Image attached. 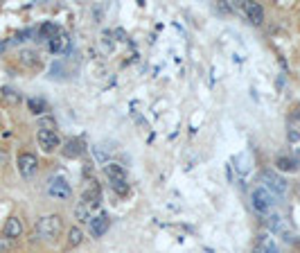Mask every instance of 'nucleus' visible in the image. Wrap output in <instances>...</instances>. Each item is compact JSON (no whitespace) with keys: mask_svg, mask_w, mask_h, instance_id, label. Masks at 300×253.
I'll return each mask as SVG.
<instances>
[{"mask_svg":"<svg viewBox=\"0 0 300 253\" xmlns=\"http://www.w3.org/2000/svg\"><path fill=\"white\" fill-rule=\"evenodd\" d=\"M97 215H102V194H100V188L93 185L88 192H84L82 201L77 203L75 217H77V221H88L91 224Z\"/></svg>","mask_w":300,"mask_h":253,"instance_id":"f257e3e1","label":"nucleus"},{"mask_svg":"<svg viewBox=\"0 0 300 253\" xmlns=\"http://www.w3.org/2000/svg\"><path fill=\"white\" fill-rule=\"evenodd\" d=\"M61 230H64L61 215H46L37 221V233L41 239H50L52 242V239H57L61 235Z\"/></svg>","mask_w":300,"mask_h":253,"instance_id":"f03ea898","label":"nucleus"},{"mask_svg":"<svg viewBox=\"0 0 300 253\" xmlns=\"http://www.w3.org/2000/svg\"><path fill=\"white\" fill-rule=\"evenodd\" d=\"M250 206H253L255 212H259V215H266V212L271 210V206H273V194L268 192L266 188L253 190V194H250Z\"/></svg>","mask_w":300,"mask_h":253,"instance_id":"7ed1b4c3","label":"nucleus"},{"mask_svg":"<svg viewBox=\"0 0 300 253\" xmlns=\"http://www.w3.org/2000/svg\"><path fill=\"white\" fill-rule=\"evenodd\" d=\"M70 194H73V188H70V183L64 179V176H55V179L48 183V197L52 199H70Z\"/></svg>","mask_w":300,"mask_h":253,"instance_id":"20e7f679","label":"nucleus"},{"mask_svg":"<svg viewBox=\"0 0 300 253\" xmlns=\"http://www.w3.org/2000/svg\"><path fill=\"white\" fill-rule=\"evenodd\" d=\"M37 170H39L37 154H32V152L19 154V172H21V176H23V179H32V176L37 174Z\"/></svg>","mask_w":300,"mask_h":253,"instance_id":"39448f33","label":"nucleus"},{"mask_svg":"<svg viewBox=\"0 0 300 253\" xmlns=\"http://www.w3.org/2000/svg\"><path fill=\"white\" fill-rule=\"evenodd\" d=\"M37 140H39V145H41V149H43V152H48V154H52V152H55V149L61 145V140H59V136H57V131H46V129H39Z\"/></svg>","mask_w":300,"mask_h":253,"instance_id":"423d86ee","label":"nucleus"},{"mask_svg":"<svg viewBox=\"0 0 300 253\" xmlns=\"http://www.w3.org/2000/svg\"><path fill=\"white\" fill-rule=\"evenodd\" d=\"M262 181H264V188H266L268 192H273V194H282L286 190V181L280 179L277 174H273V172H264Z\"/></svg>","mask_w":300,"mask_h":253,"instance_id":"0eeeda50","label":"nucleus"},{"mask_svg":"<svg viewBox=\"0 0 300 253\" xmlns=\"http://www.w3.org/2000/svg\"><path fill=\"white\" fill-rule=\"evenodd\" d=\"M3 235H5V237H10V239H19L21 235H23V221H21L19 217H10V219L5 221Z\"/></svg>","mask_w":300,"mask_h":253,"instance_id":"6e6552de","label":"nucleus"},{"mask_svg":"<svg viewBox=\"0 0 300 253\" xmlns=\"http://www.w3.org/2000/svg\"><path fill=\"white\" fill-rule=\"evenodd\" d=\"M244 14L253 25H259L264 21V7L259 3H244Z\"/></svg>","mask_w":300,"mask_h":253,"instance_id":"1a4fd4ad","label":"nucleus"},{"mask_svg":"<svg viewBox=\"0 0 300 253\" xmlns=\"http://www.w3.org/2000/svg\"><path fill=\"white\" fill-rule=\"evenodd\" d=\"M109 226H111L109 215H104V212H102V215H97L95 219L91 221V235H93V237H102V235L109 230Z\"/></svg>","mask_w":300,"mask_h":253,"instance_id":"9d476101","label":"nucleus"},{"mask_svg":"<svg viewBox=\"0 0 300 253\" xmlns=\"http://www.w3.org/2000/svg\"><path fill=\"white\" fill-rule=\"evenodd\" d=\"M82 152H84V140H79V138L66 140V147H64V156L66 158H77Z\"/></svg>","mask_w":300,"mask_h":253,"instance_id":"9b49d317","label":"nucleus"},{"mask_svg":"<svg viewBox=\"0 0 300 253\" xmlns=\"http://www.w3.org/2000/svg\"><path fill=\"white\" fill-rule=\"evenodd\" d=\"M104 174L109 176L111 181H124V167L120 165V163L109 161V163L104 165Z\"/></svg>","mask_w":300,"mask_h":253,"instance_id":"f8f14e48","label":"nucleus"},{"mask_svg":"<svg viewBox=\"0 0 300 253\" xmlns=\"http://www.w3.org/2000/svg\"><path fill=\"white\" fill-rule=\"evenodd\" d=\"M28 108L34 113V115H41V113L48 111V102L43 97H30L28 99Z\"/></svg>","mask_w":300,"mask_h":253,"instance_id":"ddd939ff","label":"nucleus"},{"mask_svg":"<svg viewBox=\"0 0 300 253\" xmlns=\"http://www.w3.org/2000/svg\"><path fill=\"white\" fill-rule=\"evenodd\" d=\"M55 36H59V27L55 25V23H43L41 30H39V39H55Z\"/></svg>","mask_w":300,"mask_h":253,"instance_id":"4468645a","label":"nucleus"},{"mask_svg":"<svg viewBox=\"0 0 300 253\" xmlns=\"http://www.w3.org/2000/svg\"><path fill=\"white\" fill-rule=\"evenodd\" d=\"M84 242V233L79 226H73V228H68V246H79V244Z\"/></svg>","mask_w":300,"mask_h":253,"instance_id":"2eb2a0df","label":"nucleus"},{"mask_svg":"<svg viewBox=\"0 0 300 253\" xmlns=\"http://www.w3.org/2000/svg\"><path fill=\"white\" fill-rule=\"evenodd\" d=\"M275 165H277V170H280V172H295V161H293V158L280 156L275 161Z\"/></svg>","mask_w":300,"mask_h":253,"instance_id":"dca6fc26","label":"nucleus"},{"mask_svg":"<svg viewBox=\"0 0 300 253\" xmlns=\"http://www.w3.org/2000/svg\"><path fill=\"white\" fill-rule=\"evenodd\" d=\"M66 43H68V36L59 34V36H55V39H50L48 48H50V52H59V50H64V48H66Z\"/></svg>","mask_w":300,"mask_h":253,"instance_id":"f3484780","label":"nucleus"},{"mask_svg":"<svg viewBox=\"0 0 300 253\" xmlns=\"http://www.w3.org/2000/svg\"><path fill=\"white\" fill-rule=\"evenodd\" d=\"M111 185H113L115 194H120V197H124V194L129 192V185H127V181H111Z\"/></svg>","mask_w":300,"mask_h":253,"instance_id":"a211bd4d","label":"nucleus"},{"mask_svg":"<svg viewBox=\"0 0 300 253\" xmlns=\"http://www.w3.org/2000/svg\"><path fill=\"white\" fill-rule=\"evenodd\" d=\"M39 126H41V129H46V131H55L57 129V122H55V117H41Z\"/></svg>","mask_w":300,"mask_h":253,"instance_id":"6ab92c4d","label":"nucleus"},{"mask_svg":"<svg viewBox=\"0 0 300 253\" xmlns=\"http://www.w3.org/2000/svg\"><path fill=\"white\" fill-rule=\"evenodd\" d=\"M14 244H16V239H10V237H5V235H3V237H0V253H3V251H12V248H14Z\"/></svg>","mask_w":300,"mask_h":253,"instance_id":"aec40b11","label":"nucleus"},{"mask_svg":"<svg viewBox=\"0 0 300 253\" xmlns=\"http://www.w3.org/2000/svg\"><path fill=\"white\" fill-rule=\"evenodd\" d=\"M3 99H10V102H19V95H16V90L12 88H3Z\"/></svg>","mask_w":300,"mask_h":253,"instance_id":"412c9836","label":"nucleus"},{"mask_svg":"<svg viewBox=\"0 0 300 253\" xmlns=\"http://www.w3.org/2000/svg\"><path fill=\"white\" fill-rule=\"evenodd\" d=\"M21 57H23V61H25V63H34V61H37V59H34L37 54H34V52H23Z\"/></svg>","mask_w":300,"mask_h":253,"instance_id":"4be33fe9","label":"nucleus"},{"mask_svg":"<svg viewBox=\"0 0 300 253\" xmlns=\"http://www.w3.org/2000/svg\"><path fill=\"white\" fill-rule=\"evenodd\" d=\"M289 140H291V143H298V140H300V136H298V131H295V129H289Z\"/></svg>","mask_w":300,"mask_h":253,"instance_id":"5701e85b","label":"nucleus"},{"mask_svg":"<svg viewBox=\"0 0 300 253\" xmlns=\"http://www.w3.org/2000/svg\"><path fill=\"white\" fill-rule=\"evenodd\" d=\"M5 50H7V41H0V57L5 54Z\"/></svg>","mask_w":300,"mask_h":253,"instance_id":"b1692460","label":"nucleus"},{"mask_svg":"<svg viewBox=\"0 0 300 253\" xmlns=\"http://www.w3.org/2000/svg\"><path fill=\"white\" fill-rule=\"evenodd\" d=\"M253 253H268V251H266L264 246H255V248H253Z\"/></svg>","mask_w":300,"mask_h":253,"instance_id":"393cba45","label":"nucleus"},{"mask_svg":"<svg viewBox=\"0 0 300 253\" xmlns=\"http://www.w3.org/2000/svg\"><path fill=\"white\" fill-rule=\"evenodd\" d=\"M0 99H3V90H0Z\"/></svg>","mask_w":300,"mask_h":253,"instance_id":"a878e982","label":"nucleus"}]
</instances>
